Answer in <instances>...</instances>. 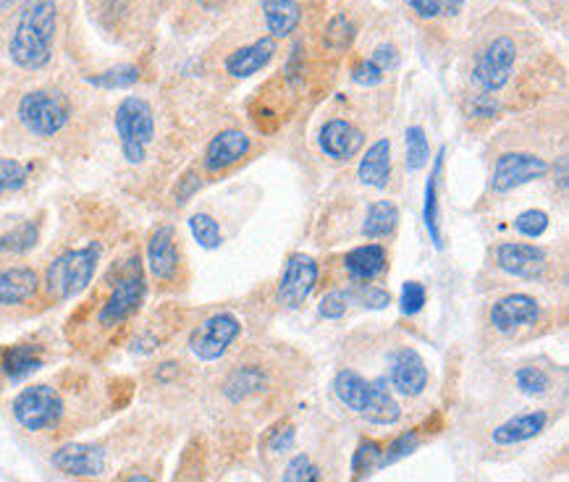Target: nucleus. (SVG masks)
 <instances>
[{"label": "nucleus", "instance_id": "obj_30", "mask_svg": "<svg viewBox=\"0 0 569 482\" xmlns=\"http://www.w3.org/2000/svg\"><path fill=\"white\" fill-rule=\"evenodd\" d=\"M84 82L98 90H129V87L142 82V69L137 63H116L111 69L87 74Z\"/></svg>", "mask_w": 569, "mask_h": 482}, {"label": "nucleus", "instance_id": "obj_44", "mask_svg": "<svg viewBox=\"0 0 569 482\" xmlns=\"http://www.w3.org/2000/svg\"><path fill=\"white\" fill-rule=\"evenodd\" d=\"M283 482H320V472L308 456L299 454L283 470Z\"/></svg>", "mask_w": 569, "mask_h": 482}, {"label": "nucleus", "instance_id": "obj_47", "mask_svg": "<svg viewBox=\"0 0 569 482\" xmlns=\"http://www.w3.org/2000/svg\"><path fill=\"white\" fill-rule=\"evenodd\" d=\"M268 445H271L273 451H289L291 445H295V428L291 425H279L276 430H271V438H268Z\"/></svg>", "mask_w": 569, "mask_h": 482}, {"label": "nucleus", "instance_id": "obj_38", "mask_svg": "<svg viewBox=\"0 0 569 482\" xmlns=\"http://www.w3.org/2000/svg\"><path fill=\"white\" fill-rule=\"evenodd\" d=\"M410 11L418 13L420 19H439L455 17L462 9V0H405Z\"/></svg>", "mask_w": 569, "mask_h": 482}, {"label": "nucleus", "instance_id": "obj_6", "mask_svg": "<svg viewBox=\"0 0 569 482\" xmlns=\"http://www.w3.org/2000/svg\"><path fill=\"white\" fill-rule=\"evenodd\" d=\"M144 273L160 294H173L184 281V252H181L177 229L171 223H158L144 241Z\"/></svg>", "mask_w": 569, "mask_h": 482}, {"label": "nucleus", "instance_id": "obj_48", "mask_svg": "<svg viewBox=\"0 0 569 482\" xmlns=\"http://www.w3.org/2000/svg\"><path fill=\"white\" fill-rule=\"evenodd\" d=\"M470 113L478 116V119H491V116H496V102L491 94H476L470 100Z\"/></svg>", "mask_w": 569, "mask_h": 482}, {"label": "nucleus", "instance_id": "obj_10", "mask_svg": "<svg viewBox=\"0 0 569 482\" xmlns=\"http://www.w3.org/2000/svg\"><path fill=\"white\" fill-rule=\"evenodd\" d=\"M242 333V323L231 312H216L206 320H200L189 333V352L200 362H216L229 352L231 343Z\"/></svg>", "mask_w": 569, "mask_h": 482}, {"label": "nucleus", "instance_id": "obj_34", "mask_svg": "<svg viewBox=\"0 0 569 482\" xmlns=\"http://www.w3.org/2000/svg\"><path fill=\"white\" fill-rule=\"evenodd\" d=\"M189 231H192L194 241L202 247V250H218L223 241L221 225H218L216 218L208 213H194L189 218Z\"/></svg>", "mask_w": 569, "mask_h": 482}, {"label": "nucleus", "instance_id": "obj_9", "mask_svg": "<svg viewBox=\"0 0 569 482\" xmlns=\"http://www.w3.org/2000/svg\"><path fill=\"white\" fill-rule=\"evenodd\" d=\"M53 357V341L48 333H32L27 339L0 347V383H24L46 368Z\"/></svg>", "mask_w": 569, "mask_h": 482}, {"label": "nucleus", "instance_id": "obj_42", "mask_svg": "<svg viewBox=\"0 0 569 482\" xmlns=\"http://www.w3.org/2000/svg\"><path fill=\"white\" fill-rule=\"evenodd\" d=\"M515 229L522 233V237L528 239H538L543 237L546 229H549V215L543 213V210H525V213H520L515 218Z\"/></svg>", "mask_w": 569, "mask_h": 482}, {"label": "nucleus", "instance_id": "obj_2", "mask_svg": "<svg viewBox=\"0 0 569 482\" xmlns=\"http://www.w3.org/2000/svg\"><path fill=\"white\" fill-rule=\"evenodd\" d=\"M116 213L100 202H82L71 210L63 233L46 265L40 268V312L82 297L106 265L116 231Z\"/></svg>", "mask_w": 569, "mask_h": 482}, {"label": "nucleus", "instance_id": "obj_11", "mask_svg": "<svg viewBox=\"0 0 569 482\" xmlns=\"http://www.w3.org/2000/svg\"><path fill=\"white\" fill-rule=\"evenodd\" d=\"M517 61V46L509 38H496L476 56L472 66V82H476L486 94L499 92L509 82Z\"/></svg>", "mask_w": 569, "mask_h": 482}, {"label": "nucleus", "instance_id": "obj_28", "mask_svg": "<svg viewBox=\"0 0 569 482\" xmlns=\"http://www.w3.org/2000/svg\"><path fill=\"white\" fill-rule=\"evenodd\" d=\"M262 13H266V27L271 38H289L302 21V9L297 0H262Z\"/></svg>", "mask_w": 569, "mask_h": 482}, {"label": "nucleus", "instance_id": "obj_45", "mask_svg": "<svg viewBox=\"0 0 569 482\" xmlns=\"http://www.w3.org/2000/svg\"><path fill=\"white\" fill-rule=\"evenodd\" d=\"M426 287L418 281H407L405 287H401V299H399V307L405 315H418L422 310V304H426Z\"/></svg>", "mask_w": 569, "mask_h": 482}, {"label": "nucleus", "instance_id": "obj_21", "mask_svg": "<svg viewBox=\"0 0 569 482\" xmlns=\"http://www.w3.org/2000/svg\"><path fill=\"white\" fill-rule=\"evenodd\" d=\"M320 150L326 152L331 160H352L357 152L362 150L365 144V134L355 123H349L345 119H331L323 123L320 129Z\"/></svg>", "mask_w": 569, "mask_h": 482}, {"label": "nucleus", "instance_id": "obj_41", "mask_svg": "<svg viewBox=\"0 0 569 482\" xmlns=\"http://www.w3.org/2000/svg\"><path fill=\"white\" fill-rule=\"evenodd\" d=\"M349 304H352V294H349V289H333L328 291V294L320 299V315L326 320H339L347 315Z\"/></svg>", "mask_w": 569, "mask_h": 482}, {"label": "nucleus", "instance_id": "obj_33", "mask_svg": "<svg viewBox=\"0 0 569 482\" xmlns=\"http://www.w3.org/2000/svg\"><path fill=\"white\" fill-rule=\"evenodd\" d=\"M443 168V150H439V158L433 163V173H430L428 187H426V225L430 239L436 247H441V229H439V179Z\"/></svg>", "mask_w": 569, "mask_h": 482}, {"label": "nucleus", "instance_id": "obj_22", "mask_svg": "<svg viewBox=\"0 0 569 482\" xmlns=\"http://www.w3.org/2000/svg\"><path fill=\"white\" fill-rule=\"evenodd\" d=\"M40 171L38 158H21L17 152H0V202L21 194Z\"/></svg>", "mask_w": 569, "mask_h": 482}, {"label": "nucleus", "instance_id": "obj_40", "mask_svg": "<svg viewBox=\"0 0 569 482\" xmlns=\"http://www.w3.org/2000/svg\"><path fill=\"white\" fill-rule=\"evenodd\" d=\"M352 294V304L370 307V310H383V307L391 304V294L381 287H373V283H360L357 289H349Z\"/></svg>", "mask_w": 569, "mask_h": 482}, {"label": "nucleus", "instance_id": "obj_25", "mask_svg": "<svg viewBox=\"0 0 569 482\" xmlns=\"http://www.w3.org/2000/svg\"><path fill=\"white\" fill-rule=\"evenodd\" d=\"M357 177L365 187L383 189L391 179V140H378L370 144L368 152H365L360 160V168H357Z\"/></svg>", "mask_w": 569, "mask_h": 482}, {"label": "nucleus", "instance_id": "obj_14", "mask_svg": "<svg viewBox=\"0 0 569 482\" xmlns=\"http://www.w3.org/2000/svg\"><path fill=\"white\" fill-rule=\"evenodd\" d=\"M488 320H491L493 331L509 335L541 320V302L530 294H507L491 307Z\"/></svg>", "mask_w": 569, "mask_h": 482}, {"label": "nucleus", "instance_id": "obj_37", "mask_svg": "<svg viewBox=\"0 0 569 482\" xmlns=\"http://www.w3.org/2000/svg\"><path fill=\"white\" fill-rule=\"evenodd\" d=\"M405 148H407V168H410V171H420V168L426 165L428 158H430L426 129H422V127L407 129Z\"/></svg>", "mask_w": 569, "mask_h": 482}, {"label": "nucleus", "instance_id": "obj_7", "mask_svg": "<svg viewBox=\"0 0 569 482\" xmlns=\"http://www.w3.org/2000/svg\"><path fill=\"white\" fill-rule=\"evenodd\" d=\"M13 420L27 433H48L58 430L66 418V396L53 383H34L17 393L11 404Z\"/></svg>", "mask_w": 569, "mask_h": 482}, {"label": "nucleus", "instance_id": "obj_24", "mask_svg": "<svg viewBox=\"0 0 569 482\" xmlns=\"http://www.w3.org/2000/svg\"><path fill=\"white\" fill-rule=\"evenodd\" d=\"M386 268H389V254L381 244H365L345 254L347 275L357 283L376 281Z\"/></svg>", "mask_w": 569, "mask_h": 482}, {"label": "nucleus", "instance_id": "obj_35", "mask_svg": "<svg viewBox=\"0 0 569 482\" xmlns=\"http://www.w3.org/2000/svg\"><path fill=\"white\" fill-rule=\"evenodd\" d=\"M352 40H355L352 19H347L345 13H337V17L328 21L326 34H323V42L328 50H333V53H345V50L352 46Z\"/></svg>", "mask_w": 569, "mask_h": 482}, {"label": "nucleus", "instance_id": "obj_23", "mask_svg": "<svg viewBox=\"0 0 569 482\" xmlns=\"http://www.w3.org/2000/svg\"><path fill=\"white\" fill-rule=\"evenodd\" d=\"M276 56V40L273 38H260L252 46H244L226 58V71L237 79H247L258 71L266 69Z\"/></svg>", "mask_w": 569, "mask_h": 482}, {"label": "nucleus", "instance_id": "obj_50", "mask_svg": "<svg viewBox=\"0 0 569 482\" xmlns=\"http://www.w3.org/2000/svg\"><path fill=\"white\" fill-rule=\"evenodd\" d=\"M127 482H152V480L148 478V474H142V472H134V474H131V478H129Z\"/></svg>", "mask_w": 569, "mask_h": 482}, {"label": "nucleus", "instance_id": "obj_17", "mask_svg": "<svg viewBox=\"0 0 569 482\" xmlns=\"http://www.w3.org/2000/svg\"><path fill=\"white\" fill-rule=\"evenodd\" d=\"M140 0H92V19L113 40H129L134 34Z\"/></svg>", "mask_w": 569, "mask_h": 482}, {"label": "nucleus", "instance_id": "obj_3", "mask_svg": "<svg viewBox=\"0 0 569 482\" xmlns=\"http://www.w3.org/2000/svg\"><path fill=\"white\" fill-rule=\"evenodd\" d=\"M61 34V0H21L11 17L6 58L24 74H40L53 63Z\"/></svg>", "mask_w": 569, "mask_h": 482}, {"label": "nucleus", "instance_id": "obj_29", "mask_svg": "<svg viewBox=\"0 0 569 482\" xmlns=\"http://www.w3.org/2000/svg\"><path fill=\"white\" fill-rule=\"evenodd\" d=\"M262 389H266V375H262V370L254 368V364H247V368H237L229 378H226L223 396L233 401V404H239V401L254 396V393H260Z\"/></svg>", "mask_w": 569, "mask_h": 482}, {"label": "nucleus", "instance_id": "obj_13", "mask_svg": "<svg viewBox=\"0 0 569 482\" xmlns=\"http://www.w3.org/2000/svg\"><path fill=\"white\" fill-rule=\"evenodd\" d=\"M496 265L505 270V273L515 275V279L538 281L546 273L549 258H546V250L536 244L507 241V244H501L499 250H496Z\"/></svg>", "mask_w": 569, "mask_h": 482}, {"label": "nucleus", "instance_id": "obj_4", "mask_svg": "<svg viewBox=\"0 0 569 482\" xmlns=\"http://www.w3.org/2000/svg\"><path fill=\"white\" fill-rule=\"evenodd\" d=\"M77 102L61 84L27 87L13 102V123L29 142L63 144L77 123Z\"/></svg>", "mask_w": 569, "mask_h": 482}, {"label": "nucleus", "instance_id": "obj_20", "mask_svg": "<svg viewBox=\"0 0 569 482\" xmlns=\"http://www.w3.org/2000/svg\"><path fill=\"white\" fill-rule=\"evenodd\" d=\"M42 225H46V213L21 218L9 229H0V260H17L32 252L42 239Z\"/></svg>", "mask_w": 569, "mask_h": 482}, {"label": "nucleus", "instance_id": "obj_15", "mask_svg": "<svg viewBox=\"0 0 569 482\" xmlns=\"http://www.w3.org/2000/svg\"><path fill=\"white\" fill-rule=\"evenodd\" d=\"M391 389H397L401 396H420L428 385L426 360L410 347H401L389 354V378Z\"/></svg>", "mask_w": 569, "mask_h": 482}, {"label": "nucleus", "instance_id": "obj_49", "mask_svg": "<svg viewBox=\"0 0 569 482\" xmlns=\"http://www.w3.org/2000/svg\"><path fill=\"white\" fill-rule=\"evenodd\" d=\"M21 0H0V21H9L17 13Z\"/></svg>", "mask_w": 569, "mask_h": 482}, {"label": "nucleus", "instance_id": "obj_1", "mask_svg": "<svg viewBox=\"0 0 569 482\" xmlns=\"http://www.w3.org/2000/svg\"><path fill=\"white\" fill-rule=\"evenodd\" d=\"M150 283L144 273L142 252L127 244L103 265L98 279L82 294L66 318L63 335L79 354L100 357L111 352L116 343L127 341L148 302Z\"/></svg>", "mask_w": 569, "mask_h": 482}, {"label": "nucleus", "instance_id": "obj_12", "mask_svg": "<svg viewBox=\"0 0 569 482\" xmlns=\"http://www.w3.org/2000/svg\"><path fill=\"white\" fill-rule=\"evenodd\" d=\"M549 163L543 158L532 155V152H507L496 160L491 189L496 194L512 192L517 187L530 184V181L543 179L549 173Z\"/></svg>", "mask_w": 569, "mask_h": 482}, {"label": "nucleus", "instance_id": "obj_19", "mask_svg": "<svg viewBox=\"0 0 569 482\" xmlns=\"http://www.w3.org/2000/svg\"><path fill=\"white\" fill-rule=\"evenodd\" d=\"M318 283V265L308 254H291L281 279V299L289 307H299L312 294Z\"/></svg>", "mask_w": 569, "mask_h": 482}, {"label": "nucleus", "instance_id": "obj_32", "mask_svg": "<svg viewBox=\"0 0 569 482\" xmlns=\"http://www.w3.org/2000/svg\"><path fill=\"white\" fill-rule=\"evenodd\" d=\"M333 393H337V399L347 409H352V412L362 414L365 399H368V381H365L360 372L341 370L337 375V381H333Z\"/></svg>", "mask_w": 569, "mask_h": 482}, {"label": "nucleus", "instance_id": "obj_46", "mask_svg": "<svg viewBox=\"0 0 569 482\" xmlns=\"http://www.w3.org/2000/svg\"><path fill=\"white\" fill-rule=\"evenodd\" d=\"M386 74H389V71H383L373 58H365V61H360L352 69V82L360 87H378L386 79Z\"/></svg>", "mask_w": 569, "mask_h": 482}, {"label": "nucleus", "instance_id": "obj_16", "mask_svg": "<svg viewBox=\"0 0 569 482\" xmlns=\"http://www.w3.org/2000/svg\"><path fill=\"white\" fill-rule=\"evenodd\" d=\"M50 462L71 478H100L108 470L106 451L94 443H66Z\"/></svg>", "mask_w": 569, "mask_h": 482}, {"label": "nucleus", "instance_id": "obj_31", "mask_svg": "<svg viewBox=\"0 0 569 482\" xmlns=\"http://www.w3.org/2000/svg\"><path fill=\"white\" fill-rule=\"evenodd\" d=\"M399 223V210L391 200H378L368 208V215H365L362 223V237L368 239H383L391 237L393 229Z\"/></svg>", "mask_w": 569, "mask_h": 482}, {"label": "nucleus", "instance_id": "obj_18", "mask_svg": "<svg viewBox=\"0 0 569 482\" xmlns=\"http://www.w3.org/2000/svg\"><path fill=\"white\" fill-rule=\"evenodd\" d=\"M252 142L244 131L239 129H223L216 134L206 148V158H202V171L206 173H221L233 163H239L247 152H250Z\"/></svg>", "mask_w": 569, "mask_h": 482}, {"label": "nucleus", "instance_id": "obj_27", "mask_svg": "<svg viewBox=\"0 0 569 482\" xmlns=\"http://www.w3.org/2000/svg\"><path fill=\"white\" fill-rule=\"evenodd\" d=\"M546 425H549V414L541 412V409H538V412L520 414V418H512L509 422H505V425L493 430V443L515 445V443L530 441V438H536Z\"/></svg>", "mask_w": 569, "mask_h": 482}, {"label": "nucleus", "instance_id": "obj_43", "mask_svg": "<svg viewBox=\"0 0 569 482\" xmlns=\"http://www.w3.org/2000/svg\"><path fill=\"white\" fill-rule=\"evenodd\" d=\"M420 445V435L415 433H405V435H399L397 441L393 443H389L383 449V456H381V470L383 466H389V464H393V462H399V459H405V456H410L415 449H418Z\"/></svg>", "mask_w": 569, "mask_h": 482}, {"label": "nucleus", "instance_id": "obj_36", "mask_svg": "<svg viewBox=\"0 0 569 482\" xmlns=\"http://www.w3.org/2000/svg\"><path fill=\"white\" fill-rule=\"evenodd\" d=\"M381 456H383V445L376 441H362L357 445L355 459H352V472H355V482H360L365 474L381 470Z\"/></svg>", "mask_w": 569, "mask_h": 482}, {"label": "nucleus", "instance_id": "obj_5", "mask_svg": "<svg viewBox=\"0 0 569 482\" xmlns=\"http://www.w3.org/2000/svg\"><path fill=\"white\" fill-rule=\"evenodd\" d=\"M113 131L127 171L142 173L156 163L160 121L152 100L144 94H127L113 111Z\"/></svg>", "mask_w": 569, "mask_h": 482}, {"label": "nucleus", "instance_id": "obj_26", "mask_svg": "<svg viewBox=\"0 0 569 482\" xmlns=\"http://www.w3.org/2000/svg\"><path fill=\"white\" fill-rule=\"evenodd\" d=\"M399 414H401L399 404L389 389V381H386V378L370 381L362 418L368 422H373V425H393V422L399 420Z\"/></svg>", "mask_w": 569, "mask_h": 482}, {"label": "nucleus", "instance_id": "obj_8", "mask_svg": "<svg viewBox=\"0 0 569 482\" xmlns=\"http://www.w3.org/2000/svg\"><path fill=\"white\" fill-rule=\"evenodd\" d=\"M40 268L27 262H0V323L40 312Z\"/></svg>", "mask_w": 569, "mask_h": 482}, {"label": "nucleus", "instance_id": "obj_39", "mask_svg": "<svg viewBox=\"0 0 569 482\" xmlns=\"http://www.w3.org/2000/svg\"><path fill=\"white\" fill-rule=\"evenodd\" d=\"M515 381H517V385H520V391L528 393V396H541V393L551 389V378L546 375L541 368L517 370Z\"/></svg>", "mask_w": 569, "mask_h": 482}]
</instances>
